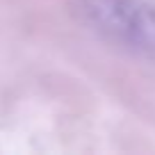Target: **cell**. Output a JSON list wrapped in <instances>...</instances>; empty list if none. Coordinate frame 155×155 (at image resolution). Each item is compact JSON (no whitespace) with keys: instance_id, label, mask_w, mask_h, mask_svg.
I'll return each mask as SVG.
<instances>
[{"instance_id":"cell-1","label":"cell","mask_w":155,"mask_h":155,"mask_svg":"<svg viewBox=\"0 0 155 155\" xmlns=\"http://www.w3.org/2000/svg\"><path fill=\"white\" fill-rule=\"evenodd\" d=\"M71 14L103 37L155 57V7L144 0H71Z\"/></svg>"}]
</instances>
